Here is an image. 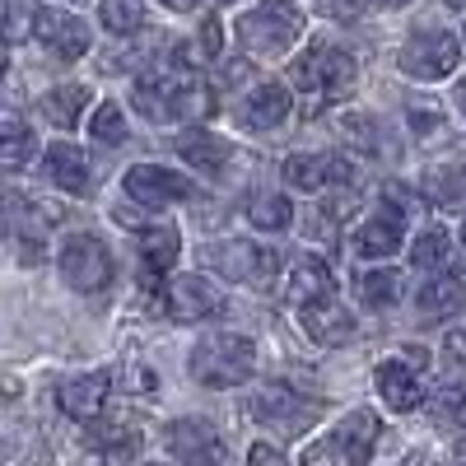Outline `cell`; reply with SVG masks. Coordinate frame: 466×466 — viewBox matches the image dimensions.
<instances>
[{"instance_id": "obj_1", "label": "cell", "mask_w": 466, "mask_h": 466, "mask_svg": "<svg viewBox=\"0 0 466 466\" xmlns=\"http://www.w3.org/2000/svg\"><path fill=\"white\" fill-rule=\"evenodd\" d=\"M294 85L308 112H322L327 103L345 98L350 85H355V56L345 47H336L331 37H318L308 43V52L294 61Z\"/></svg>"}, {"instance_id": "obj_2", "label": "cell", "mask_w": 466, "mask_h": 466, "mask_svg": "<svg viewBox=\"0 0 466 466\" xmlns=\"http://www.w3.org/2000/svg\"><path fill=\"white\" fill-rule=\"evenodd\" d=\"M197 94H206L197 80H191V70H177V66H159L136 80L131 89V107L149 122H182L187 112H201L210 103H201Z\"/></svg>"}, {"instance_id": "obj_3", "label": "cell", "mask_w": 466, "mask_h": 466, "mask_svg": "<svg viewBox=\"0 0 466 466\" xmlns=\"http://www.w3.org/2000/svg\"><path fill=\"white\" fill-rule=\"evenodd\" d=\"M299 37H303V15L289 0H261L257 10L238 15V43H243L248 56L280 61V56L294 52Z\"/></svg>"}, {"instance_id": "obj_4", "label": "cell", "mask_w": 466, "mask_h": 466, "mask_svg": "<svg viewBox=\"0 0 466 466\" xmlns=\"http://www.w3.org/2000/svg\"><path fill=\"white\" fill-rule=\"evenodd\" d=\"M257 373V345L238 331H215L191 350V378L201 387H238Z\"/></svg>"}, {"instance_id": "obj_5", "label": "cell", "mask_w": 466, "mask_h": 466, "mask_svg": "<svg viewBox=\"0 0 466 466\" xmlns=\"http://www.w3.org/2000/svg\"><path fill=\"white\" fill-rule=\"evenodd\" d=\"M382 439V420L373 410H350L336 430L318 443H308L299 466H364Z\"/></svg>"}, {"instance_id": "obj_6", "label": "cell", "mask_w": 466, "mask_h": 466, "mask_svg": "<svg viewBox=\"0 0 466 466\" xmlns=\"http://www.w3.org/2000/svg\"><path fill=\"white\" fill-rule=\"evenodd\" d=\"M322 410H327L322 401L294 392V387H285V382H266V387H257L252 401H248V415L261 424V430H276V434H285V439L308 434V430H313V424L322 420Z\"/></svg>"}, {"instance_id": "obj_7", "label": "cell", "mask_w": 466, "mask_h": 466, "mask_svg": "<svg viewBox=\"0 0 466 466\" xmlns=\"http://www.w3.org/2000/svg\"><path fill=\"white\" fill-rule=\"evenodd\" d=\"M201 257H206V266H210V270H219L224 280H238V285H252V289H270V285H276V270H280L276 248L243 243V238L210 243Z\"/></svg>"}, {"instance_id": "obj_8", "label": "cell", "mask_w": 466, "mask_h": 466, "mask_svg": "<svg viewBox=\"0 0 466 466\" xmlns=\"http://www.w3.org/2000/svg\"><path fill=\"white\" fill-rule=\"evenodd\" d=\"M112 270H116V261H112V252H107V243L98 238V233H70L66 238V248H61V280L70 289L98 294V289L112 285Z\"/></svg>"}, {"instance_id": "obj_9", "label": "cell", "mask_w": 466, "mask_h": 466, "mask_svg": "<svg viewBox=\"0 0 466 466\" xmlns=\"http://www.w3.org/2000/svg\"><path fill=\"white\" fill-rule=\"evenodd\" d=\"M461 66V43L452 33L443 28H420L406 37V47H401V70L410 75V80H448V75Z\"/></svg>"}, {"instance_id": "obj_10", "label": "cell", "mask_w": 466, "mask_h": 466, "mask_svg": "<svg viewBox=\"0 0 466 466\" xmlns=\"http://www.w3.org/2000/svg\"><path fill=\"white\" fill-rule=\"evenodd\" d=\"M33 37L56 61H80L89 52V24L66 10H33Z\"/></svg>"}, {"instance_id": "obj_11", "label": "cell", "mask_w": 466, "mask_h": 466, "mask_svg": "<svg viewBox=\"0 0 466 466\" xmlns=\"http://www.w3.org/2000/svg\"><path fill=\"white\" fill-rule=\"evenodd\" d=\"M168 452L182 466H219L224 439L210 420H177V424H168Z\"/></svg>"}, {"instance_id": "obj_12", "label": "cell", "mask_w": 466, "mask_h": 466, "mask_svg": "<svg viewBox=\"0 0 466 466\" xmlns=\"http://www.w3.org/2000/svg\"><path fill=\"white\" fill-rule=\"evenodd\" d=\"M122 187H127V197L140 201V206H173V201H187L191 191H197L182 173L159 168V164H136V168L122 177Z\"/></svg>"}, {"instance_id": "obj_13", "label": "cell", "mask_w": 466, "mask_h": 466, "mask_svg": "<svg viewBox=\"0 0 466 466\" xmlns=\"http://www.w3.org/2000/svg\"><path fill=\"white\" fill-rule=\"evenodd\" d=\"M164 308L173 322H206V318L224 313V294L206 276H177L164 294Z\"/></svg>"}, {"instance_id": "obj_14", "label": "cell", "mask_w": 466, "mask_h": 466, "mask_svg": "<svg viewBox=\"0 0 466 466\" xmlns=\"http://www.w3.org/2000/svg\"><path fill=\"white\" fill-rule=\"evenodd\" d=\"M280 173L299 191H327V187H345L350 177H355L340 154H289Z\"/></svg>"}, {"instance_id": "obj_15", "label": "cell", "mask_w": 466, "mask_h": 466, "mask_svg": "<svg viewBox=\"0 0 466 466\" xmlns=\"http://www.w3.org/2000/svg\"><path fill=\"white\" fill-rule=\"evenodd\" d=\"M107 387L112 378L107 373H80V378H66L56 387V401L70 420H80V424H98L103 410H107Z\"/></svg>"}, {"instance_id": "obj_16", "label": "cell", "mask_w": 466, "mask_h": 466, "mask_svg": "<svg viewBox=\"0 0 466 466\" xmlns=\"http://www.w3.org/2000/svg\"><path fill=\"white\" fill-rule=\"evenodd\" d=\"M285 303L299 308V313H308V308H318V303H331V270L322 257H299L289 266V276H285Z\"/></svg>"}, {"instance_id": "obj_17", "label": "cell", "mask_w": 466, "mask_h": 466, "mask_svg": "<svg viewBox=\"0 0 466 466\" xmlns=\"http://www.w3.org/2000/svg\"><path fill=\"white\" fill-rule=\"evenodd\" d=\"M289 112H294V98H289L285 85H257L238 103V122L248 131H276V127H285Z\"/></svg>"}, {"instance_id": "obj_18", "label": "cell", "mask_w": 466, "mask_h": 466, "mask_svg": "<svg viewBox=\"0 0 466 466\" xmlns=\"http://www.w3.org/2000/svg\"><path fill=\"white\" fill-rule=\"evenodd\" d=\"M43 164H47V182L61 187L66 197H85L94 173H89V154L80 145H70V140H56L47 154H43Z\"/></svg>"}, {"instance_id": "obj_19", "label": "cell", "mask_w": 466, "mask_h": 466, "mask_svg": "<svg viewBox=\"0 0 466 466\" xmlns=\"http://www.w3.org/2000/svg\"><path fill=\"white\" fill-rule=\"evenodd\" d=\"M373 387H378V397L387 401V410H397V415H410V410H420V406H424V387H420L415 369H406L401 360L378 364Z\"/></svg>"}, {"instance_id": "obj_20", "label": "cell", "mask_w": 466, "mask_h": 466, "mask_svg": "<svg viewBox=\"0 0 466 466\" xmlns=\"http://www.w3.org/2000/svg\"><path fill=\"white\" fill-rule=\"evenodd\" d=\"M173 149L187 159V168H201L210 177H224V168L233 164V145L210 136V131H187V136L173 140Z\"/></svg>"}, {"instance_id": "obj_21", "label": "cell", "mask_w": 466, "mask_h": 466, "mask_svg": "<svg viewBox=\"0 0 466 466\" xmlns=\"http://www.w3.org/2000/svg\"><path fill=\"white\" fill-rule=\"evenodd\" d=\"M303 331L313 336L322 350H336V345L355 340V318H350L340 303H318V308H308V313H303Z\"/></svg>"}, {"instance_id": "obj_22", "label": "cell", "mask_w": 466, "mask_h": 466, "mask_svg": "<svg viewBox=\"0 0 466 466\" xmlns=\"http://www.w3.org/2000/svg\"><path fill=\"white\" fill-rule=\"evenodd\" d=\"M136 452H140L136 430H94L80 466H136Z\"/></svg>"}, {"instance_id": "obj_23", "label": "cell", "mask_w": 466, "mask_h": 466, "mask_svg": "<svg viewBox=\"0 0 466 466\" xmlns=\"http://www.w3.org/2000/svg\"><path fill=\"white\" fill-rule=\"evenodd\" d=\"M415 308H420L424 322L452 318V313H461V308H466V285L452 280V276H439V280H430V285L415 294Z\"/></svg>"}, {"instance_id": "obj_24", "label": "cell", "mask_w": 466, "mask_h": 466, "mask_svg": "<svg viewBox=\"0 0 466 466\" xmlns=\"http://www.w3.org/2000/svg\"><path fill=\"white\" fill-rule=\"evenodd\" d=\"M457 261V243L448 238V228H424L410 243V266L415 270H434V276H448Z\"/></svg>"}, {"instance_id": "obj_25", "label": "cell", "mask_w": 466, "mask_h": 466, "mask_svg": "<svg viewBox=\"0 0 466 466\" xmlns=\"http://www.w3.org/2000/svg\"><path fill=\"white\" fill-rule=\"evenodd\" d=\"M182 243H177V228L173 224H159V228H145L140 238V266H145V280H159L164 270L177 261Z\"/></svg>"}, {"instance_id": "obj_26", "label": "cell", "mask_w": 466, "mask_h": 466, "mask_svg": "<svg viewBox=\"0 0 466 466\" xmlns=\"http://www.w3.org/2000/svg\"><path fill=\"white\" fill-rule=\"evenodd\" d=\"M355 294H360L364 308H392L406 294V276L401 270H387V266H373V270H364V276L355 280Z\"/></svg>"}, {"instance_id": "obj_27", "label": "cell", "mask_w": 466, "mask_h": 466, "mask_svg": "<svg viewBox=\"0 0 466 466\" xmlns=\"http://www.w3.org/2000/svg\"><path fill=\"white\" fill-rule=\"evenodd\" d=\"M355 252L369 257V261L401 252V224H397L392 215H373V219L360 224V233H355Z\"/></svg>"}, {"instance_id": "obj_28", "label": "cell", "mask_w": 466, "mask_h": 466, "mask_svg": "<svg viewBox=\"0 0 466 466\" xmlns=\"http://www.w3.org/2000/svg\"><path fill=\"white\" fill-rule=\"evenodd\" d=\"M85 107H89V89L85 85H56L52 94H43V116L52 127H61V131H70L75 122H80Z\"/></svg>"}, {"instance_id": "obj_29", "label": "cell", "mask_w": 466, "mask_h": 466, "mask_svg": "<svg viewBox=\"0 0 466 466\" xmlns=\"http://www.w3.org/2000/svg\"><path fill=\"white\" fill-rule=\"evenodd\" d=\"M98 19H103V28H107L112 37H131V33L145 28L149 10H145V0H103Z\"/></svg>"}, {"instance_id": "obj_30", "label": "cell", "mask_w": 466, "mask_h": 466, "mask_svg": "<svg viewBox=\"0 0 466 466\" xmlns=\"http://www.w3.org/2000/svg\"><path fill=\"white\" fill-rule=\"evenodd\" d=\"M33 131L19 122V112H5V122H0V159H5V168H24L28 154H33Z\"/></svg>"}, {"instance_id": "obj_31", "label": "cell", "mask_w": 466, "mask_h": 466, "mask_svg": "<svg viewBox=\"0 0 466 466\" xmlns=\"http://www.w3.org/2000/svg\"><path fill=\"white\" fill-rule=\"evenodd\" d=\"M248 219L266 233H276V228H289L294 206H289V197H280V191H257V197L248 201Z\"/></svg>"}, {"instance_id": "obj_32", "label": "cell", "mask_w": 466, "mask_h": 466, "mask_svg": "<svg viewBox=\"0 0 466 466\" xmlns=\"http://www.w3.org/2000/svg\"><path fill=\"white\" fill-rule=\"evenodd\" d=\"M424 197L434 206H466V164H452V168H434L424 177Z\"/></svg>"}, {"instance_id": "obj_33", "label": "cell", "mask_w": 466, "mask_h": 466, "mask_svg": "<svg viewBox=\"0 0 466 466\" xmlns=\"http://www.w3.org/2000/svg\"><path fill=\"white\" fill-rule=\"evenodd\" d=\"M47 219H56V215H37V206L10 201V228H15V238H19L28 252H43V228H47Z\"/></svg>"}, {"instance_id": "obj_34", "label": "cell", "mask_w": 466, "mask_h": 466, "mask_svg": "<svg viewBox=\"0 0 466 466\" xmlns=\"http://www.w3.org/2000/svg\"><path fill=\"white\" fill-rule=\"evenodd\" d=\"M89 131H94V140H98V145L116 149V145L127 140V112L116 107V103H98V107H94V122H89Z\"/></svg>"}, {"instance_id": "obj_35", "label": "cell", "mask_w": 466, "mask_h": 466, "mask_svg": "<svg viewBox=\"0 0 466 466\" xmlns=\"http://www.w3.org/2000/svg\"><path fill=\"white\" fill-rule=\"evenodd\" d=\"M340 131H345V140L355 145L360 154H382V131H378L373 116H364V112H345V116H340Z\"/></svg>"}, {"instance_id": "obj_36", "label": "cell", "mask_w": 466, "mask_h": 466, "mask_svg": "<svg viewBox=\"0 0 466 466\" xmlns=\"http://www.w3.org/2000/svg\"><path fill=\"white\" fill-rule=\"evenodd\" d=\"M410 116V131H415V140L424 145V149H434V145H443L448 140V116H439V112H406Z\"/></svg>"}, {"instance_id": "obj_37", "label": "cell", "mask_w": 466, "mask_h": 466, "mask_svg": "<svg viewBox=\"0 0 466 466\" xmlns=\"http://www.w3.org/2000/svg\"><path fill=\"white\" fill-rule=\"evenodd\" d=\"M439 415H443V420H452L457 430L466 434V382L443 387V397H439Z\"/></svg>"}, {"instance_id": "obj_38", "label": "cell", "mask_w": 466, "mask_h": 466, "mask_svg": "<svg viewBox=\"0 0 466 466\" xmlns=\"http://www.w3.org/2000/svg\"><path fill=\"white\" fill-rule=\"evenodd\" d=\"M122 382H127V392H136V397H154V392H159V373H154L149 364H127Z\"/></svg>"}, {"instance_id": "obj_39", "label": "cell", "mask_w": 466, "mask_h": 466, "mask_svg": "<svg viewBox=\"0 0 466 466\" xmlns=\"http://www.w3.org/2000/svg\"><path fill=\"white\" fill-rule=\"evenodd\" d=\"M248 466H289V461H285V452H280L276 443H252Z\"/></svg>"}, {"instance_id": "obj_40", "label": "cell", "mask_w": 466, "mask_h": 466, "mask_svg": "<svg viewBox=\"0 0 466 466\" xmlns=\"http://www.w3.org/2000/svg\"><path fill=\"white\" fill-rule=\"evenodd\" d=\"M5 15H10V24H5L10 43H19V37H24V15H28V0H5ZM28 19H33V15H28Z\"/></svg>"}, {"instance_id": "obj_41", "label": "cell", "mask_w": 466, "mask_h": 466, "mask_svg": "<svg viewBox=\"0 0 466 466\" xmlns=\"http://www.w3.org/2000/svg\"><path fill=\"white\" fill-rule=\"evenodd\" d=\"M201 43H206V61L224 56V52H219V19H206V24H201Z\"/></svg>"}, {"instance_id": "obj_42", "label": "cell", "mask_w": 466, "mask_h": 466, "mask_svg": "<svg viewBox=\"0 0 466 466\" xmlns=\"http://www.w3.org/2000/svg\"><path fill=\"white\" fill-rule=\"evenodd\" d=\"M443 345H448V355H452V360H461V364H466V327H461V331H448V340H443Z\"/></svg>"}, {"instance_id": "obj_43", "label": "cell", "mask_w": 466, "mask_h": 466, "mask_svg": "<svg viewBox=\"0 0 466 466\" xmlns=\"http://www.w3.org/2000/svg\"><path fill=\"white\" fill-rule=\"evenodd\" d=\"M401 364H406V369H415V373H420V369H424V364H430V355H424V350H420V345H406V350H401Z\"/></svg>"}, {"instance_id": "obj_44", "label": "cell", "mask_w": 466, "mask_h": 466, "mask_svg": "<svg viewBox=\"0 0 466 466\" xmlns=\"http://www.w3.org/2000/svg\"><path fill=\"white\" fill-rule=\"evenodd\" d=\"M452 466H466V434H461L457 448H452Z\"/></svg>"}, {"instance_id": "obj_45", "label": "cell", "mask_w": 466, "mask_h": 466, "mask_svg": "<svg viewBox=\"0 0 466 466\" xmlns=\"http://www.w3.org/2000/svg\"><path fill=\"white\" fill-rule=\"evenodd\" d=\"M168 10H177V15H187V10H197V0H164Z\"/></svg>"}, {"instance_id": "obj_46", "label": "cell", "mask_w": 466, "mask_h": 466, "mask_svg": "<svg viewBox=\"0 0 466 466\" xmlns=\"http://www.w3.org/2000/svg\"><path fill=\"white\" fill-rule=\"evenodd\" d=\"M457 107H461V112H466V80H461V85H457Z\"/></svg>"}, {"instance_id": "obj_47", "label": "cell", "mask_w": 466, "mask_h": 466, "mask_svg": "<svg viewBox=\"0 0 466 466\" xmlns=\"http://www.w3.org/2000/svg\"><path fill=\"white\" fill-rule=\"evenodd\" d=\"M461 248H466V224H461Z\"/></svg>"}, {"instance_id": "obj_48", "label": "cell", "mask_w": 466, "mask_h": 466, "mask_svg": "<svg viewBox=\"0 0 466 466\" xmlns=\"http://www.w3.org/2000/svg\"><path fill=\"white\" fill-rule=\"evenodd\" d=\"M387 5H406V0H387Z\"/></svg>"}, {"instance_id": "obj_49", "label": "cell", "mask_w": 466, "mask_h": 466, "mask_svg": "<svg viewBox=\"0 0 466 466\" xmlns=\"http://www.w3.org/2000/svg\"><path fill=\"white\" fill-rule=\"evenodd\" d=\"M448 5H466V0H448Z\"/></svg>"}, {"instance_id": "obj_50", "label": "cell", "mask_w": 466, "mask_h": 466, "mask_svg": "<svg viewBox=\"0 0 466 466\" xmlns=\"http://www.w3.org/2000/svg\"><path fill=\"white\" fill-rule=\"evenodd\" d=\"M224 5H233V0H224Z\"/></svg>"}]
</instances>
